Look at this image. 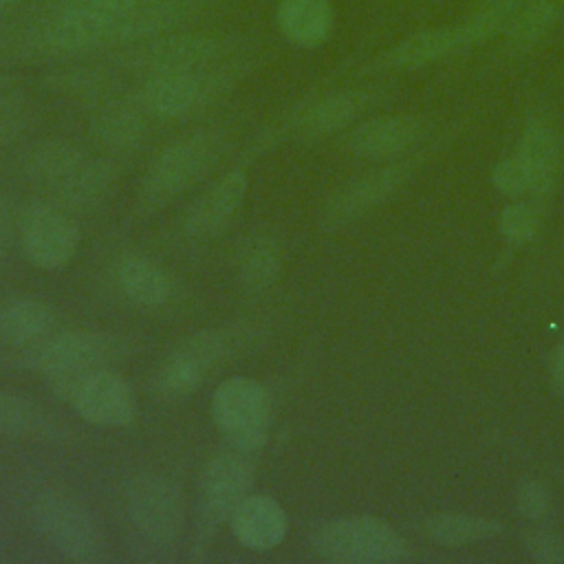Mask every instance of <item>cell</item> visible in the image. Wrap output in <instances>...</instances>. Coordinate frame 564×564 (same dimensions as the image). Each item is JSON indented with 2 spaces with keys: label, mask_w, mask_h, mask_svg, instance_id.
I'll use <instances>...</instances> for the list:
<instances>
[{
  "label": "cell",
  "mask_w": 564,
  "mask_h": 564,
  "mask_svg": "<svg viewBox=\"0 0 564 564\" xmlns=\"http://www.w3.org/2000/svg\"><path fill=\"white\" fill-rule=\"evenodd\" d=\"M249 192L245 170L234 167L216 178L200 196L192 200L183 216V231L194 240H212L229 229L238 218Z\"/></svg>",
  "instance_id": "9a60e30c"
},
{
  "label": "cell",
  "mask_w": 564,
  "mask_h": 564,
  "mask_svg": "<svg viewBox=\"0 0 564 564\" xmlns=\"http://www.w3.org/2000/svg\"><path fill=\"white\" fill-rule=\"evenodd\" d=\"M253 454L225 447L212 454L196 487V520L189 538V557L203 560L220 524H227L236 507L251 494L256 482Z\"/></svg>",
  "instance_id": "5b68a950"
},
{
  "label": "cell",
  "mask_w": 564,
  "mask_h": 564,
  "mask_svg": "<svg viewBox=\"0 0 564 564\" xmlns=\"http://www.w3.org/2000/svg\"><path fill=\"white\" fill-rule=\"evenodd\" d=\"M229 132L223 126L194 128L154 152L137 189V205L152 214L203 181L223 159Z\"/></svg>",
  "instance_id": "7a4b0ae2"
},
{
  "label": "cell",
  "mask_w": 564,
  "mask_h": 564,
  "mask_svg": "<svg viewBox=\"0 0 564 564\" xmlns=\"http://www.w3.org/2000/svg\"><path fill=\"white\" fill-rule=\"evenodd\" d=\"M520 4L522 0H476L460 22L467 46H480L498 35H505Z\"/></svg>",
  "instance_id": "4dcf8cb0"
},
{
  "label": "cell",
  "mask_w": 564,
  "mask_h": 564,
  "mask_svg": "<svg viewBox=\"0 0 564 564\" xmlns=\"http://www.w3.org/2000/svg\"><path fill=\"white\" fill-rule=\"evenodd\" d=\"M15 84H18L15 75H11V73H7L4 68H0V93H4V90H9V88H13Z\"/></svg>",
  "instance_id": "ab89813d"
},
{
  "label": "cell",
  "mask_w": 564,
  "mask_h": 564,
  "mask_svg": "<svg viewBox=\"0 0 564 564\" xmlns=\"http://www.w3.org/2000/svg\"><path fill=\"white\" fill-rule=\"evenodd\" d=\"M123 507L128 524L137 540L154 551L174 549L185 520V505L178 485L156 471L134 474L123 489Z\"/></svg>",
  "instance_id": "9c48e42d"
},
{
  "label": "cell",
  "mask_w": 564,
  "mask_h": 564,
  "mask_svg": "<svg viewBox=\"0 0 564 564\" xmlns=\"http://www.w3.org/2000/svg\"><path fill=\"white\" fill-rule=\"evenodd\" d=\"M0 434L53 443L64 436V430L35 401L0 390Z\"/></svg>",
  "instance_id": "4316f807"
},
{
  "label": "cell",
  "mask_w": 564,
  "mask_h": 564,
  "mask_svg": "<svg viewBox=\"0 0 564 564\" xmlns=\"http://www.w3.org/2000/svg\"><path fill=\"white\" fill-rule=\"evenodd\" d=\"M35 121L33 106L15 86L0 93V148L22 141Z\"/></svg>",
  "instance_id": "1f68e13d"
},
{
  "label": "cell",
  "mask_w": 564,
  "mask_h": 564,
  "mask_svg": "<svg viewBox=\"0 0 564 564\" xmlns=\"http://www.w3.org/2000/svg\"><path fill=\"white\" fill-rule=\"evenodd\" d=\"M282 242L271 231L249 234L236 251V280L249 295H260L273 289L282 275Z\"/></svg>",
  "instance_id": "cb8c5ba5"
},
{
  "label": "cell",
  "mask_w": 564,
  "mask_h": 564,
  "mask_svg": "<svg viewBox=\"0 0 564 564\" xmlns=\"http://www.w3.org/2000/svg\"><path fill=\"white\" fill-rule=\"evenodd\" d=\"M57 311L37 297L0 300V341L11 348L31 350L57 333Z\"/></svg>",
  "instance_id": "7402d4cb"
},
{
  "label": "cell",
  "mask_w": 564,
  "mask_h": 564,
  "mask_svg": "<svg viewBox=\"0 0 564 564\" xmlns=\"http://www.w3.org/2000/svg\"><path fill=\"white\" fill-rule=\"evenodd\" d=\"M516 507L529 520H542L551 511L549 489L538 480H522L516 489Z\"/></svg>",
  "instance_id": "e575fe53"
},
{
  "label": "cell",
  "mask_w": 564,
  "mask_h": 564,
  "mask_svg": "<svg viewBox=\"0 0 564 564\" xmlns=\"http://www.w3.org/2000/svg\"><path fill=\"white\" fill-rule=\"evenodd\" d=\"M549 377H551V386L555 388V392L564 394V339L551 352Z\"/></svg>",
  "instance_id": "74e56055"
},
{
  "label": "cell",
  "mask_w": 564,
  "mask_h": 564,
  "mask_svg": "<svg viewBox=\"0 0 564 564\" xmlns=\"http://www.w3.org/2000/svg\"><path fill=\"white\" fill-rule=\"evenodd\" d=\"M410 172V161H397L346 181L324 200L317 216L319 227L324 231H337L359 220L388 200L408 181Z\"/></svg>",
  "instance_id": "5bb4252c"
},
{
  "label": "cell",
  "mask_w": 564,
  "mask_h": 564,
  "mask_svg": "<svg viewBox=\"0 0 564 564\" xmlns=\"http://www.w3.org/2000/svg\"><path fill=\"white\" fill-rule=\"evenodd\" d=\"M20 247L35 269L59 271L79 249V227L53 200L33 198L20 207Z\"/></svg>",
  "instance_id": "7c38bea8"
},
{
  "label": "cell",
  "mask_w": 564,
  "mask_h": 564,
  "mask_svg": "<svg viewBox=\"0 0 564 564\" xmlns=\"http://www.w3.org/2000/svg\"><path fill=\"white\" fill-rule=\"evenodd\" d=\"M86 156L88 154L70 139H42L22 152L20 172L31 185L44 192H53L77 170Z\"/></svg>",
  "instance_id": "d4e9b609"
},
{
  "label": "cell",
  "mask_w": 564,
  "mask_h": 564,
  "mask_svg": "<svg viewBox=\"0 0 564 564\" xmlns=\"http://www.w3.org/2000/svg\"><path fill=\"white\" fill-rule=\"evenodd\" d=\"M256 337L258 328L245 322L187 335L159 364L154 372V390L170 401L194 394L216 366L240 355V350L249 348Z\"/></svg>",
  "instance_id": "277c9868"
},
{
  "label": "cell",
  "mask_w": 564,
  "mask_h": 564,
  "mask_svg": "<svg viewBox=\"0 0 564 564\" xmlns=\"http://www.w3.org/2000/svg\"><path fill=\"white\" fill-rule=\"evenodd\" d=\"M24 4H26V0H0V24H4L9 18H13Z\"/></svg>",
  "instance_id": "f35d334b"
},
{
  "label": "cell",
  "mask_w": 564,
  "mask_h": 564,
  "mask_svg": "<svg viewBox=\"0 0 564 564\" xmlns=\"http://www.w3.org/2000/svg\"><path fill=\"white\" fill-rule=\"evenodd\" d=\"M513 154L527 172L531 198L549 196L562 163V139L555 126L542 115L529 117Z\"/></svg>",
  "instance_id": "ac0fdd59"
},
{
  "label": "cell",
  "mask_w": 564,
  "mask_h": 564,
  "mask_svg": "<svg viewBox=\"0 0 564 564\" xmlns=\"http://www.w3.org/2000/svg\"><path fill=\"white\" fill-rule=\"evenodd\" d=\"M117 183L119 165L110 156H86L66 181L48 192V200L70 214H90L110 200Z\"/></svg>",
  "instance_id": "d6986e66"
},
{
  "label": "cell",
  "mask_w": 564,
  "mask_h": 564,
  "mask_svg": "<svg viewBox=\"0 0 564 564\" xmlns=\"http://www.w3.org/2000/svg\"><path fill=\"white\" fill-rule=\"evenodd\" d=\"M491 185L500 194L511 196V198L529 194V178H527V172L516 154L505 156L496 163V167L491 170Z\"/></svg>",
  "instance_id": "836d02e7"
},
{
  "label": "cell",
  "mask_w": 564,
  "mask_h": 564,
  "mask_svg": "<svg viewBox=\"0 0 564 564\" xmlns=\"http://www.w3.org/2000/svg\"><path fill=\"white\" fill-rule=\"evenodd\" d=\"M234 538L249 551L267 553L278 549L289 533L284 507L269 494H249L229 518Z\"/></svg>",
  "instance_id": "ffe728a7"
},
{
  "label": "cell",
  "mask_w": 564,
  "mask_h": 564,
  "mask_svg": "<svg viewBox=\"0 0 564 564\" xmlns=\"http://www.w3.org/2000/svg\"><path fill=\"white\" fill-rule=\"evenodd\" d=\"M527 553L544 564L564 562V535L555 529H535L527 535Z\"/></svg>",
  "instance_id": "d590c367"
},
{
  "label": "cell",
  "mask_w": 564,
  "mask_h": 564,
  "mask_svg": "<svg viewBox=\"0 0 564 564\" xmlns=\"http://www.w3.org/2000/svg\"><path fill=\"white\" fill-rule=\"evenodd\" d=\"M375 101V93L368 88H337L322 95H313L289 110L286 117L267 126L249 143L247 154L258 156L286 139L319 141L352 126Z\"/></svg>",
  "instance_id": "52a82bcc"
},
{
  "label": "cell",
  "mask_w": 564,
  "mask_h": 564,
  "mask_svg": "<svg viewBox=\"0 0 564 564\" xmlns=\"http://www.w3.org/2000/svg\"><path fill=\"white\" fill-rule=\"evenodd\" d=\"M242 53H253V42L249 37L189 26L115 51L110 66L139 77H150L205 68Z\"/></svg>",
  "instance_id": "3957f363"
},
{
  "label": "cell",
  "mask_w": 564,
  "mask_h": 564,
  "mask_svg": "<svg viewBox=\"0 0 564 564\" xmlns=\"http://www.w3.org/2000/svg\"><path fill=\"white\" fill-rule=\"evenodd\" d=\"M427 130V121L421 115H377L359 121L346 134V150L359 159L383 161L394 159L414 148Z\"/></svg>",
  "instance_id": "2e32d148"
},
{
  "label": "cell",
  "mask_w": 564,
  "mask_h": 564,
  "mask_svg": "<svg viewBox=\"0 0 564 564\" xmlns=\"http://www.w3.org/2000/svg\"><path fill=\"white\" fill-rule=\"evenodd\" d=\"M55 397L66 401L86 423L106 430L130 427L139 412L132 386L112 368L93 370L57 390Z\"/></svg>",
  "instance_id": "4fadbf2b"
},
{
  "label": "cell",
  "mask_w": 564,
  "mask_h": 564,
  "mask_svg": "<svg viewBox=\"0 0 564 564\" xmlns=\"http://www.w3.org/2000/svg\"><path fill=\"white\" fill-rule=\"evenodd\" d=\"M37 533L73 562H99L106 557V538L95 516L64 491H44L31 505Z\"/></svg>",
  "instance_id": "8fae6325"
},
{
  "label": "cell",
  "mask_w": 564,
  "mask_h": 564,
  "mask_svg": "<svg viewBox=\"0 0 564 564\" xmlns=\"http://www.w3.org/2000/svg\"><path fill=\"white\" fill-rule=\"evenodd\" d=\"M308 544L322 560L344 564H388L410 555L403 535L375 516L326 520L311 531Z\"/></svg>",
  "instance_id": "ba28073f"
},
{
  "label": "cell",
  "mask_w": 564,
  "mask_h": 564,
  "mask_svg": "<svg viewBox=\"0 0 564 564\" xmlns=\"http://www.w3.org/2000/svg\"><path fill=\"white\" fill-rule=\"evenodd\" d=\"M42 88L51 95L66 99H106L112 84V75L106 66L68 64L53 68L42 77Z\"/></svg>",
  "instance_id": "f1b7e54d"
},
{
  "label": "cell",
  "mask_w": 564,
  "mask_h": 564,
  "mask_svg": "<svg viewBox=\"0 0 564 564\" xmlns=\"http://www.w3.org/2000/svg\"><path fill=\"white\" fill-rule=\"evenodd\" d=\"M209 412L229 447L256 454L267 445L271 397L260 381L251 377H229L220 381L212 394Z\"/></svg>",
  "instance_id": "30bf717a"
},
{
  "label": "cell",
  "mask_w": 564,
  "mask_h": 564,
  "mask_svg": "<svg viewBox=\"0 0 564 564\" xmlns=\"http://www.w3.org/2000/svg\"><path fill=\"white\" fill-rule=\"evenodd\" d=\"M256 68L251 53L196 68L143 77L130 93L152 121H176L205 112L231 95L238 84Z\"/></svg>",
  "instance_id": "6da1fadb"
},
{
  "label": "cell",
  "mask_w": 564,
  "mask_h": 564,
  "mask_svg": "<svg viewBox=\"0 0 564 564\" xmlns=\"http://www.w3.org/2000/svg\"><path fill=\"white\" fill-rule=\"evenodd\" d=\"M333 0H278L273 20L278 33L297 48H317L335 31Z\"/></svg>",
  "instance_id": "603a6c76"
},
{
  "label": "cell",
  "mask_w": 564,
  "mask_h": 564,
  "mask_svg": "<svg viewBox=\"0 0 564 564\" xmlns=\"http://www.w3.org/2000/svg\"><path fill=\"white\" fill-rule=\"evenodd\" d=\"M564 15V0H522L505 31V44L513 53H527L542 44Z\"/></svg>",
  "instance_id": "83f0119b"
},
{
  "label": "cell",
  "mask_w": 564,
  "mask_h": 564,
  "mask_svg": "<svg viewBox=\"0 0 564 564\" xmlns=\"http://www.w3.org/2000/svg\"><path fill=\"white\" fill-rule=\"evenodd\" d=\"M498 229L502 238L511 245H524L533 240L540 229V212L529 203H511L502 209L498 218Z\"/></svg>",
  "instance_id": "d6a6232c"
},
{
  "label": "cell",
  "mask_w": 564,
  "mask_h": 564,
  "mask_svg": "<svg viewBox=\"0 0 564 564\" xmlns=\"http://www.w3.org/2000/svg\"><path fill=\"white\" fill-rule=\"evenodd\" d=\"M112 278L121 295L137 306L156 308L172 295L170 275L154 260L139 253L121 256L115 262Z\"/></svg>",
  "instance_id": "484cf974"
},
{
  "label": "cell",
  "mask_w": 564,
  "mask_h": 564,
  "mask_svg": "<svg viewBox=\"0 0 564 564\" xmlns=\"http://www.w3.org/2000/svg\"><path fill=\"white\" fill-rule=\"evenodd\" d=\"M423 533L434 544L443 546H463L491 540L502 533V524L471 513H436L425 520Z\"/></svg>",
  "instance_id": "f546056e"
},
{
  "label": "cell",
  "mask_w": 564,
  "mask_h": 564,
  "mask_svg": "<svg viewBox=\"0 0 564 564\" xmlns=\"http://www.w3.org/2000/svg\"><path fill=\"white\" fill-rule=\"evenodd\" d=\"M20 245V207L0 194V262Z\"/></svg>",
  "instance_id": "8d00e7d4"
},
{
  "label": "cell",
  "mask_w": 564,
  "mask_h": 564,
  "mask_svg": "<svg viewBox=\"0 0 564 564\" xmlns=\"http://www.w3.org/2000/svg\"><path fill=\"white\" fill-rule=\"evenodd\" d=\"M128 352L130 341L121 335L93 328H73L57 330L40 346L26 350L24 364L46 379L48 390L55 394L70 381L93 370L110 368Z\"/></svg>",
  "instance_id": "8992f818"
},
{
  "label": "cell",
  "mask_w": 564,
  "mask_h": 564,
  "mask_svg": "<svg viewBox=\"0 0 564 564\" xmlns=\"http://www.w3.org/2000/svg\"><path fill=\"white\" fill-rule=\"evenodd\" d=\"M150 117L132 95L97 101L88 132L110 154H128L143 145L150 134Z\"/></svg>",
  "instance_id": "e0dca14e"
},
{
  "label": "cell",
  "mask_w": 564,
  "mask_h": 564,
  "mask_svg": "<svg viewBox=\"0 0 564 564\" xmlns=\"http://www.w3.org/2000/svg\"><path fill=\"white\" fill-rule=\"evenodd\" d=\"M467 48L469 46L460 29V22L427 26L405 35L394 46L383 51L379 57V66L390 70H414L447 59Z\"/></svg>",
  "instance_id": "44dd1931"
}]
</instances>
